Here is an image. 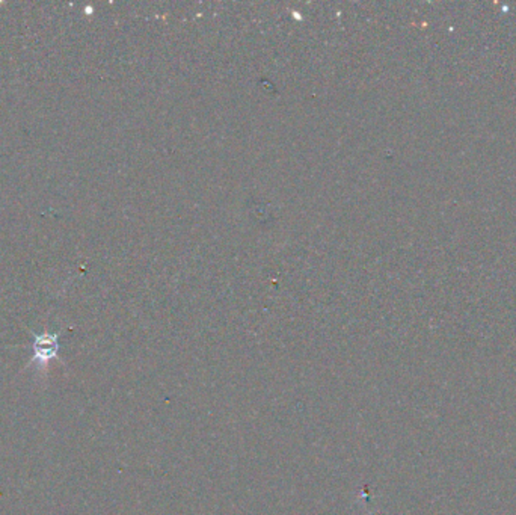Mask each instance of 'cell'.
I'll return each mask as SVG.
<instances>
[{"label": "cell", "mask_w": 516, "mask_h": 515, "mask_svg": "<svg viewBox=\"0 0 516 515\" xmlns=\"http://www.w3.org/2000/svg\"><path fill=\"white\" fill-rule=\"evenodd\" d=\"M59 351V337L58 334H39L34 342V362L39 366L49 364L51 360L56 358Z\"/></svg>", "instance_id": "obj_1"}]
</instances>
